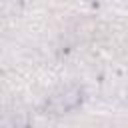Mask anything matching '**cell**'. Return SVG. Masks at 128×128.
<instances>
[{"instance_id":"1","label":"cell","mask_w":128,"mask_h":128,"mask_svg":"<svg viewBox=\"0 0 128 128\" xmlns=\"http://www.w3.org/2000/svg\"><path fill=\"white\" fill-rule=\"evenodd\" d=\"M80 102H82V90L74 86V88H66V90L54 94L46 102V110L52 112V114H62V112L74 110Z\"/></svg>"}]
</instances>
